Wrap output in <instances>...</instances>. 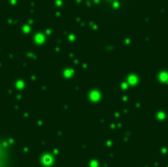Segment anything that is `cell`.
<instances>
[{
	"label": "cell",
	"instance_id": "1",
	"mask_svg": "<svg viewBox=\"0 0 168 167\" xmlns=\"http://www.w3.org/2000/svg\"><path fill=\"white\" fill-rule=\"evenodd\" d=\"M0 167H16L14 144L4 135H0Z\"/></svg>",
	"mask_w": 168,
	"mask_h": 167
}]
</instances>
